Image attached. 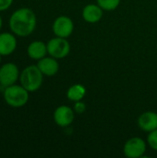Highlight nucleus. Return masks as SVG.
I'll return each mask as SVG.
<instances>
[{
    "label": "nucleus",
    "instance_id": "1",
    "mask_svg": "<svg viewBox=\"0 0 157 158\" xmlns=\"http://www.w3.org/2000/svg\"><path fill=\"white\" fill-rule=\"evenodd\" d=\"M37 18L34 11L29 7L16 9L8 19V26L16 36L27 37L36 29Z\"/></svg>",
    "mask_w": 157,
    "mask_h": 158
},
{
    "label": "nucleus",
    "instance_id": "2",
    "mask_svg": "<svg viewBox=\"0 0 157 158\" xmlns=\"http://www.w3.org/2000/svg\"><path fill=\"white\" fill-rule=\"evenodd\" d=\"M43 81V74L37 65H30L23 69L19 75L20 84L30 93L38 91Z\"/></svg>",
    "mask_w": 157,
    "mask_h": 158
},
{
    "label": "nucleus",
    "instance_id": "3",
    "mask_svg": "<svg viewBox=\"0 0 157 158\" xmlns=\"http://www.w3.org/2000/svg\"><path fill=\"white\" fill-rule=\"evenodd\" d=\"M4 100L7 106L13 108H19L24 106L30 97V92H28L21 84H13L4 88Z\"/></svg>",
    "mask_w": 157,
    "mask_h": 158
},
{
    "label": "nucleus",
    "instance_id": "4",
    "mask_svg": "<svg viewBox=\"0 0 157 158\" xmlns=\"http://www.w3.org/2000/svg\"><path fill=\"white\" fill-rule=\"evenodd\" d=\"M46 44L48 55L56 59L68 56L70 52V44L67 38L56 36L55 38L50 39Z\"/></svg>",
    "mask_w": 157,
    "mask_h": 158
},
{
    "label": "nucleus",
    "instance_id": "5",
    "mask_svg": "<svg viewBox=\"0 0 157 158\" xmlns=\"http://www.w3.org/2000/svg\"><path fill=\"white\" fill-rule=\"evenodd\" d=\"M19 69L12 62H7L0 67V85L4 88L15 84L19 80Z\"/></svg>",
    "mask_w": 157,
    "mask_h": 158
},
{
    "label": "nucleus",
    "instance_id": "6",
    "mask_svg": "<svg viewBox=\"0 0 157 158\" xmlns=\"http://www.w3.org/2000/svg\"><path fill=\"white\" fill-rule=\"evenodd\" d=\"M146 152V143L139 137H133L128 140L123 147L124 156L128 158L143 157Z\"/></svg>",
    "mask_w": 157,
    "mask_h": 158
},
{
    "label": "nucleus",
    "instance_id": "7",
    "mask_svg": "<svg viewBox=\"0 0 157 158\" xmlns=\"http://www.w3.org/2000/svg\"><path fill=\"white\" fill-rule=\"evenodd\" d=\"M52 30L56 36L68 38L72 34L74 31V23L69 17L64 15L59 16L54 20Z\"/></svg>",
    "mask_w": 157,
    "mask_h": 158
},
{
    "label": "nucleus",
    "instance_id": "8",
    "mask_svg": "<svg viewBox=\"0 0 157 158\" xmlns=\"http://www.w3.org/2000/svg\"><path fill=\"white\" fill-rule=\"evenodd\" d=\"M53 117L54 121L57 126L65 128L73 123L75 118V111L69 106H60L56 108Z\"/></svg>",
    "mask_w": 157,
    "mask_h": 158
},
{
    "label": "nucleus",
    "instance_id": "9",
    "mask_svg": "<svg viewBox=\"0 0 157 158\" xmlns=\"http://www.w3.org/2000/svg\"><path fill=\"white\" fill-rule=\"evenodd\" d=\"M18 45L16 35L13 32H1L0 33V55L7 56L12 55Z\"/></svg>",
    "mask_w": 157,
    "mask_h": 158
},
{
    "label": "nucleus",
    "instance_id": "10",
    "mask_svg": "<svg viewBox=\"0 0 157 158\" xmlns=\"http://www.w3.org/2000/svg\"><path fill=\"white\" fill-rule=\"evenodd\" d=\"M37 67L43 74V76H47V77L55 76L59 70V63L57 62L56 58L51 56H44L42 59L38 60Z\"/></svg>",
    "mask_w": 157,
    "mask_h": 158
},
{
    "label": "nucleus",
    "instance_id": "11",
    "mask_svg": "<svg viewBox=\"0 0 157 158\" xmlns=\"http://www.w3.org/2000/svg\"><path fill=\"white\" fill-rule=\"evenodd\" d=\"M139 128L145 131L151 132L157 129V113L154 111H146L138 118Z\"/></svg>",
    "mask_w": 157,
    "mask_h": 158
},
{
    "label": "nucleus",
    "instance_id": "12",
    "mask_svg": "<svg viewBox=\"0 0 157 158\" xmlns=\"http://www.w3.org/2000/svg\"><path fill=\"white\" fill-rule=\"evenodd\" d=\"M104 9L97 4H90L84 6L82 10V18L88 23H96L103 18Z\"/></svg>",
    "mask_w": 157,
    "mask_h": 158
},
{
    "label": "nucleus",
    "instance_id": "13",
    "mask_svg": "<svg viewBox=\"0 0 157 158\" xmlns=\"http://www.w3.org/2000/svg\"><path fill=\"white\" fill-rule=\"evenodd\" d=\"M47 54V44L42 41H33L27 47V55L33 60L38 61L46 56Z\"/></svg>",
    "mask_w": 157,
    "mask_h": 158
},
{
    "label": "nucleus",
    "instance_id": "14",
    "mask_svg": "<svg viewBox=\"0 0 157 158\" xmlns=\"http://www.w3.org/2000/svg\"><path fill=\"white\" fill-rule=\"evenodd\" d=\"M85 94H86V89L83 85H81L80 83L71 85L67 91L68 98L73 102L82 100L84 98Z\"/></svg>",
    "mask_w": 157,
    "mask_h": 158
},
{
    "label": "nucleus",
    "instance_id": "15",
    "mask_svg": "<svg viewBox=\"0 0 157 158\" xmlns=\"http://www.w3.org/2000/svg\"><path fill=\"white\" fill-rule=\"evenodd\" d=\"M97 4L105 10V11H113L120 4L121 0H96Z\"/></svg>",
    "mask_w": 157,
    "mask_h": 158
},
{
    "label": "nucleus",
    "instance_id": "16",
    "mask_svg": "<svg viewBox=\"0 0 157 158\" xmlns=\"http://www.w3.org/2000/svg\"><path fill=\"white\" fill-rule=\"evenodd\" d=\"M147 142L152 149L157 151V129L149 132V135L147 137Z\"/></svg>",
    "mask_w": 157,
    "mask_h": 158
},
{
    "label": "nucleus",
    "instance_id": "17",
    "mask_svg": "<svg viewBox=\"0 0 157 158\" xmlns=\"http://www.w3.org/2000/svg\"><path fill=\"white\" fill-rule=\"evenodd\" d=\"M73 109H74L75 113H77V114H83L86 110V105L81 100L77 101V102H75Z\"/></svg>",
    "mask_w": 157,
    "mask_h": 158
},
{
    "label": "nucleus",
    "instance_id": "18",
    "mask_svg": "<svg viewBox=\"0 0 157 158\" xmlns=\"http://www.w3.org/2000/svg\"><path fill=\"white\" fill-rule=\"evenodd\" d=\"M14 0H0V12L7 10L13 4Z\"/></svg>",
    "mask_w": 157,
    "mask_h": 158
},
{
    "label": "nucleus",
    "instance_id": "19",
    "mask_svg": "<svg viewBox=\"0 0 157 158\" xmlns=\"http://www.w3.org/2000/svg\"><path fill=\"white\" fill-rule=\"evenodd\" d=\"M2 26H3V19H2L1 15H0V31H1V29H2Z\"/></svg>",
    "mask_w": 157,
    "mask_h": 158
},
{
    "label": "nucleus",
    "instance_id": "20",
    "mask_svg": "<svg viewBox=\"0 0 157 158\" xmlns=\"http://www.w3.org/2000/svg\"><path fill=\"white\" fill-rule=\"evenodd\" d=\"M1 62H2V56L0 55V65H1Z\"/></svg>",
    "mask_w": 157,
    "mask_h": 158
}]
</instances>
